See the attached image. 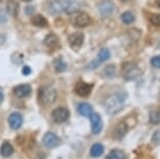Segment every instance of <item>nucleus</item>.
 Segmentation results:
<instances>
[{"instance_id": "nucleus-1", "label": "nucleus", "mask_w": 160, "mask_h": 159, "mask_svg": "<svg viewBox=\"0 0 160 159\" xmlns=\"http://www.w3.org/2000/svg\"><path fill=\"white\" fill-rule=\"evenodd\" d=\"M80 10L78 0H52L49 4V11L52 14H74Z\"/></svg>"}, {"instance_id": "nucleus-2", "label": "nucleus", "mask_w": 160, "mask_h": 159, "mask_svg": "<svg viewBox=\"0 0 160 159\" xmlns=\"http://www.w3.org/2000/svg\"><path fill=\"white\" fill-rule=\"evenodd\" d=\"M125 97L120 93H114L110 95L105 102V108L110 114H116L122 109Z\"/></svg>"}, {"instance_id": "nucleus-3", "label": "nucleus", "mask_w": 160, "mask_h": 159, "mask_svg": "<svg viewBox=\"0 0 160 159\" xmlns=\"http://www.w3.org/2000/svg\"><path fill=\"white\" fill-rule=\"evenodd\" d=\"M39 101L43 105H51L57 98V92L52 87L43 86L39 90Z\"/></svg>"}, {"instance_id": "nucleus-4", "label": "nucleus", "mask_w": 160, "mask_h": 159, "mask_svg": "<svg viewBox=\"0 0 160 159\" xmlns=\"http://www.w3.org/2000/svg\"><path fill=\"white\" fill-rule=\"evenodd\" d=\"M141 74V71L134 63H125L122 65V76L127 81H134Z\"/></svg>"}, {"instance_id": "nucleus-5", "label": "nucleus", "mask_w": 160, "mask_h": 159, "mask_svg": "<svg viewBox=\"0 0 160 159\" xmlns=\"http://www.w3.org/2000/svg\"><path fill=\"white\" fill-rule=\"evenodd\" d=\"M72 23L77 27H86L90 24V17L86 13H74V16L72 18Z\"/></svg>"}, {"instance_id": "nucleus-6", "label": "nucleus", "mask_w": 160, "mask_h": 159, "mask_svg": "<svg viewBox=\"0 0 160 159\" xmlns=\"http://www.w3.org/2000/svg\"><path fill=\"white\" fill-rule=\"evenodd\" d=\"M68 117H69V112L65 108H57L52 112V119L57 124H61V122H66Z\"/></svg>"}, {"instance_id": "nucleus-7", "label": "nucleus", "mask_w": 160, "mask_h": 159, "mask_svg": "<svg viewBox=\"0 0 160 159\" xmlns=\"http://www.w3.org/2000/svg\"><path fill=\"white\" fill-rule=\"evenodd\" d=\"M90 117V122H91V129L94 134H99L102 130V121L101 116L98 113H91Z\"/></svg>"}, {"instance_id": "nucleus-8", "label": "nucleus", "mask_w": 160, "mask_h": 159, "mask_svg": "<svg viewBox=\"0 0 160 159\" xmlns=\"http://www.w3.org/2000/svg\"><path fill=\"white\" fill-rule=\"evenodd\" d=\"M42 142L43 145L46 147L48 149H51V148H55L59 145L60 140H59V137L57 136L55 133H51V132H48L44 135L43 139H42Z\"/></svg>"}, {"instance_id": "nucleus-9", "label": "nucleus", "mask_w": 160, "mask_h": 159, "mask_svg": "<svg viewBox=\"0 0 160 159\" xmlns=\"http://www.w3.org/2000/svg\"><path fill=\"white\" fill-rule=\"evenodd\" d=\"M84 38L85 37H84L83 32H73L72 35L69 36L68 42L72 47H74V48H80L84 43Z\"/></svg>"}, {"instance_id": "nucleus-10", "label": "nucleus", "mask_w": 160, "mask_h": 159, "mask_svg": "<svg viewBox=\"0 0 160 159\" xmlns=\"http://www.w3.org/2000/svg\"><path fill=\"white\" fill-rule=\"evenodd\" d=\"M92 85L91 84H88V83H84V82H81V83H78L77 86H75V93L80 97H88L90 94L92 90Z\"/></svg>"}, {"instance_id": "nucleus-11", "label": "nucleus", "mask_w": 160, "mask_h": 159, "mask_svg": "<svg viewBox=\"0 0 160 159\" xmlns=\"http://www.w3.org/2000/svg\"><path fill=\"white\" fill-rule=\"evenodd\" d=\"M32 92V87L28 85V84H23V85H19L15 87L14 93L18 97H26L31 94Z\"/></svg>"}, {"instance_id": "nucleus-12", "label": "nucleus", "mask_w": 160, "mask_h": 159, "mask_svg": "<svg viewBox=\"0 0 160 159\" xmlns=\"http://www.w3.org/2000/svg\"><path fill=\"white\" fill-rule=\"evenodd\" d=\"M99 13H101L102 16L105 17H108V16H111L112 13L114 12V5L111 1H104L99 4Z\"/></svg>"}, {"instance_id": "nucleus-13", "label": "nucleus", "mask_w": 160, "mask_h": 159, "mask_svg": "<svg viewBox=\"0 0 160 159\" xmlns=\"http://www.w3.org/2000/svg\"><path fill=\"white\" fill-rule=\"evenodd\" d=\"M22 121H23L22 116L17 112L11 114L10 117H8V124H10L11 128L14 129V130H17V129H19L21 127V125H22Z\"/></svg>"}, {"instance_id": "nucleus-14", "label": "nucleus", "mask_w": 160, "mask_h": 159, "mask_svg": "<svg viewBox=\"0 0 160 159\" xmlns=\"http://www.w3.org/2000/svg\"><path fill=\"white\" fill-rule=\"evenodd\" d=\"M127 132H128V126H127L126 122H119V124L115 127V129H114L113 136L115 137L116 139H120L125 136Z\"/></svg>"}, {"instance_id": "nucleus-15", "label": "nucleus", "mask_w": 160, "mask_h": 159, "mask_svg": "<svg viewBox=\"0 0 160 159\" xmlns=\"http://www.w3.org/2000/svg\"><path fill=\"white\" fill-rule=\"evenodd\" d=\"M78 111L81 115L85 116V117H89L92 113V107L87 103H81L78 106Z\"/></svg>"}, {"instance_id": "nucleus-16", "label": "nucleus", "mask_w": 160, "mask_h": 159, "mask_svg": "<svg viewBox=\"0 0 160 159\" xmlns=\"http://www.w3.org/2000/svg\"><path fill=\"white\" fill-rule=\"evenodd\" d=\"M18 10H19V5L15 0H8L7 2V12L8 15L13 17H16L18 15Z\"/></svg>"}, {"instance_id": "nucleus-17", "label": "nucleus", "mask_w": 160, "mask_h": 159, "mask_svg": "<svg viewBox=\"0 0 160 159\" xmlns=\"http://www.w3.org/2000/svg\"><path fill=\"white\" fill-rule=\"evenodd\" d=\"M32 23L35 26H38V27H45V26H47V20L43 16H41V15H36V16L32 17Z\"/></svg>"}, {"instance_id": "nucleus-18", "label": "nucleus", "mask_w": 160, "mask_h": 159, "mask_svg": "<svg viewBox=\"0 0 160 159\" xmlns=\"http://www.w3.org/2000/svg\"><path fill=\"white\" fill-rule=\"evenodd\" d=\"M44 43L48 47H55L59 44V38L55 34H49L45 38Z\"/></svg>"}, {"instance_id": "nucleus-19", "label": "nucleus", "mask_w": 160, "mask_h": 159, "mask_svg": "<svg viewBox=\"0 0 160 159\" xmlns=\"http://www.w3.org/2000/svg\"><path fill=\"white\" fill-rule=\"evenodd\" d=\"M102 153H104V147L101 143H94L90 150V155L92 157H99L102 155Z\"/></svg>"}, {"instance_id": "nucleus-20", "label": "nucleus", "mask_w": 160, "mask_h": 159, "mask_svg": "<svg viewBox=\"0 0 160 159\" xmlns=\"http://www.w3.org/2000/svg\"><path fill=\"white\" fill-rule=\"evenodd\" d=\"M13 151H14V149L10 142H4L3 145L1 146V149H0V153H1V155L3 156V157H10Z\"/></svg>"}, {"instance_id": "nucleus-21", "label": "nucleus", "mask_w": 160, "mask_h": 159, "mask_svg": "<svg viewBox=\"0 0 160 159\" xmlns=\"http://www.w3.org/2000/svg\"><path fill=\"white\" fill-rule=\"evenodd\" d=\"M107 159H126V155L120 150H113L107 155Z\"/></svg>"}, {"instance_id": "nucleus-22", "label": "nucleus", "mask_w": 160, "mask_h": 159, "mask_svg": "<svg viewBox=\"0 0 160 159\" xmlns=\"http://www.w3.org/2000/svg\"><path fill=\"white\" fill-rule=\"evenodd\" d=\"M120 18H122V21L125 23V24H131V23L134 22V20H135V16L132 12H125Z\"/></svg>"}, {"instance_id": "nucleus-23", "label": "nucleus", "mask_w": 160, "mask_h": 159, "mask_svg": "<svg viewBox=\"0 0 160 159\" xmlns=\"http://www.w3.org/2000/svg\"><path fill=\"white\" fill-rule=\"evenodd\" d=\"M111 57V53L109 52V49L108 48H102L99 50L98 52V60L99 62H104V61H107V60H109Z\"/></svg>"}, {"instance_id": "nucleus-24", "label": "nucleus", "mask_w": 160, "mask_h": 159, "mask_svg": "<svg viewBox=\"0 0 160 159\" xmlns=\"http://www.w3.org/2000/svg\"><path fill=\"white\" fill-rule=\"evenodd\" d=\"M55 69L57 72H62L66 69V64L64 63L62 59H57L55 60Z\"/></svg>"}, {"instance_id": "nucleus-25", "label": "nucleus", "mask_w": 160, "mask_h": 159, "mask_svg": "<svg viewBox=\"0 0 160 159\" xmlns=\"http://www.w3.org/2000/svg\"><path fill=\"white\" fill-rule=\"evenodd\" d=\"M150 122L153 125H158L160 122V113L158 111H152L150 113Z\"/></svg>"}, {"instance_id": "nucleus-26", "label": "nucleus", "mask_w": 160, "mask_h": 159, "mask_svg": "<svg viewBox=\"0 0 160 159\" xmlns=\"http://www.w3.org/2000/svg\"><path fill=\"white\" fill-rule=\"evenodd\" d=\"M151 23L156 26H160V14H154L150 18Z\"/></svg>"}, {"instance_id": "nucleus-27", "label": "nucleus", "mask_w": 160, "mask_h": 159, "mask_svg": "<svg viewBox=\"0 0 160 159\" xmlns=\"http://www.w3.org/2000/svg\"><path fill=\"white\" fill-rule=\"evenodd\" d=\"M105 76H107V77H113L114 76V71H115V67L114 66H112V65H110V66H107V67L105 68Z\"/></svg>"}, {"instance_id": "nucleus-28", "label": "nucleus", "mask_w": 160, "mask_h": 159, "mask_svg": "<svg viewBox=\"0 0 160 159\" xmlns=\"http://www.w3.org/2000/svg\"><path fill=\"white\" fill-rule=\"evenodd\" d=\"M151 64H152L153 67L160 68V56H157V57L152 58V60H151Z\"/></svg>"}, {"instance_id": "nucleus-29", "label": "nucleus", "mask_w": 160, "mask_h": 159, "mask_svg": "<svg viewBox=\"0 0 160 159\" xmlns=\"http://www.w3.org/2000/svg\"><path fill=\"white\" fill-rule=\"evenodd\" d=\"M153 142L156 143H160V131H157L156 133L153 135Z\"/></svg>"}, {"instance_id": "nucleus-30", "label": "nucleus", "mask_w": 160, "mask_h": 159, "mask_svg": "<svg viewBox=\"0 0 160 159\" xmlns=\"http://www.w3.org/2000/svg\"><path fill=\"white\" fill-rule=\"evenodd\" d=\"M99 64H101V63H99V61H96V60H94V61H92V62L89 64V67H90V68H92V69H93V68L98 67Z\"/></svg>"}, {"instance_id": "nucleus-31", "label": "nucleus", "mask_w": 160, "mask_h": 159, "mask_svg": "<svg viewBox=\"0 0 160 159\" xmlns=\"http://www.w3.org/2000/svg\"><path fill=\"white\" fill-rule=\"evenodd\" d=\"M22 72H23L24 76H28V74H29L32 72V69L28 67V66H24L23 69H22Z\"/></svg>"}, {"instance_id": "nucleus-32", "label": "nucleus", "mask_w": 160, "mask_h": 159, "mask_svg": "<svg viewBox=\"0 0 160 159\" xmlns=\"http://www.w3.org/2000/svg\"><path fill=\"white\" fill-rule=\"evenodd\" d=\"M2 101H3V93H2V91L0 90V103H2Z\"/></svg>"}, {"instance_id": "nucleus-33", "label": "nucleus", "mask_w": 160, "mask_h": 159, "mask_svg": "<svg viewBox=\"0 0 160 159\" xmlns=\"http://www.w3.org/2000/svg\"><path fill=\"white\" fill-rule=\"evenodd\" d=\"M22 1H24V2H29V1H32V0H22Z\"/></svg>"}, {"instance_id": "nucleus-34", "label": "nucleus", "mask_w": 160, "mask_h": 159, "mask_svg": "<svg viewBox=\"0 0 160 159\" xmlns=\"http://www.w3.org/2000/svg\"><path fill=\"white\" fill-rule=\"evenodd\" d=\"M158 7H160V0H158Z\"/></svg>"}]
</instances>
